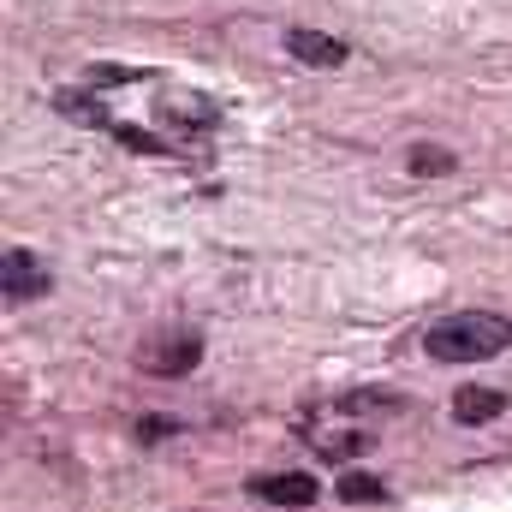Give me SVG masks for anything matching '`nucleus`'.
<instances>
[{
  "instance_id": "nucleus-1",
  "label": "nucleus",
  "mask_w": 512,
  "mask_h": 512,
  "mask_svg": "<svg viewBox=\"0 0 512 512\" xmlns=\"http://www.w3.org/2000/svg\"><path fill=\"white\" fill-rule=\"evenodd\" d=\"M512 346V322L495 310H453L441 322H429L423 334V352L435 364H483V358H501Z\"/></svg>"
},
{
  "instance_id": "nucleus-2",
  "label": "nucleus",
  "mask_w": 512,
  "mask_h": 512,
  "mask_svg": "<svg viewBox=\"0 0 512 512\" xmlns=\"http://www.w3.org/2000/svg\"><path fill=\"white\" fill-rule=\"evenodd\" d=\"M203 364V340L197 334H173V340H149L143 346V370L149 376H191Z\"/></svg>"
},
{
  "instance_id": "nucleus-3",
  "label": "nucleus",
  "mask_w": 512,
  "mask_h": 512,
  "mask_svg": "<svg viewBox=\"0 0 512 512\" xmlns=\"http://www.w3.org/2000/svg\"><path fill=\"white\" fill-rule=\"evenodd\" d=\"M251 495L268 501V507H310L322 489L310 471H268V477H251Z\"/></svg>"
},
{
  "instance_id": "nucleus-4",
  "label": "nucleus",
  "mask_w": 512,
  "mask_h": 512,
  "mask_svg": "<svg viewBox=\"0 0 512 512\" xmlns=\"http://www.w3.org/2000/svg\"><path fill=\"white\" fill-rule=\"evenodd\" d=\"M286 54L298 60V66H316V72H334V66H346V42L340 36H328V30H286Z\"/></svg>"
},
{
  "instance_id": "nucleus-5",
  "label": "nucleus",
  "mask_w": 512,
  "mask_h": 512,
  "mask_svg": "<svg viewBox=\"0 0 512 512\" xmlns=\"http://www.w3.org/2000/svg\"><path fill=\"white\" fill-rule=\"evenodd\" d=\"M0 292H6V304H24V298H42L48 292V268L36 262V251H6Z\"/></svg>"
},
{
  "instance_id": "nucleus-6",
  "label": "nucleus",
  "mask_w": 512,
  "mask_h": 512,
  "mask_svg": "<svg viewBox=\"0 0 512 512\" xmlns=\"http://www.w3.org/2000/svg\"><path fill=\"white\" fill-rule=\"evenodd\" d=\"M501 411H507V393L501 387H459L453 393V423H465V429H483Z\"/></svg>"
},
{
  "instance_id": "nucleus-7",
  "label": "nucleus",
  "mask_w": 512,
  "mask_h": 512,
  "mask_svg": "<svg viewBox=\"0 0 512 512\" xmlns=\"http://www.w3.org/2000/svg\"><path fill=\"white\" fill-rule=\"evenodd\" d=\"M405 167H411L417 179H447V173L459 167V155L441 149V143H411V149H405Z\"/></svg>"
},
{
  "instance_id": "nucleus-8",
  "label": "nucleus",
  "mask_w": 512,
  "mask_h": 512,
  "mask_svg": "<svg viewBox=\"0 0 512 512\" xmlns=\"http://www.w3.org/2000/svg\"><path fill=\"white\" fill-rule=\"evenodd\" d=\"M340 501H352V507H376V501H387V489L376 483V477H340Z\"/></svg>"
},
{
  "instance_id": "nucleus-9",
  "label": "nucleus",
  "mask_w": 512,
  "mask_h": 512,
  "mask_svg": "<svg viewBox=\"0 0 512 512\" xmlns=\"http://www.w3.org/2000/svg\"><path fill=\"white\" fill-rule=\"evenodd\" d=\"M364 447H370V435L358 429V435H334V441H328L322 453H328V459H352V453H364Z\"/></svg>"
},
{
  "instance_id": "nucleus-10",
  "label": "nucleus",
  "mask_w": 512,
  "mask_h": 512,
  "mask_svg": "<svg viewBox=\"0 0 512 512\" xmlns=\"http://www.w3.org/2000/svg\"><path fill=\"white\" fill-rule=\"evenodd\" d=\"M340 405H346L352 417H358V411H393V393H352V399H340Z\"/></svg>"
},
{
  "instance_id": "nucleus-11",
  "label": "nucleus",
  "mask_w": 512,
  "mask_h": 512,
  "mask_svg": "<svg viewBox=\"0 0 512 512\" xmlns=\"http://www.w3.org/2000/svg\"><path fill=\"white\" fill-rule=\"evenodd\" d=\"M161 435H179V423H173V417H143V423H137V441H143V447L161 441Z\"/></svg>"
}]
</instances>
